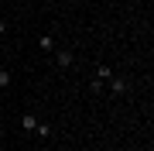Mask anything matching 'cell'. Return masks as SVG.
Listing matches in <instances>:
<instances>
[{
    "label": "cell",
    "instance_id": "7a4b0ae2",
    "mask_svg": "<svg viewBox=\"0 0 154 151\" xmlns=\"http://www.w3.org/2000/svg\"><path fill=\"white\" fill-rule=\"evenodd\" d=\"M58 65H62V69H69V65H75V55H72V52H65V48H62V52H58Z\"/></svg>",
    "mask_w": 154,
    "mask_h": 151
},
{
    "label": "cell",
    "instance_id": "277c9868",
    "mask_svg": "<svg viewBox=\"0 0 154 151\" xmlns=\"http://www.w3.org/2000/svg\"><path fill=\"white\" fill-rule=\"evenodd\" d=\"M21 127L24 131H34V127H38V117H34V113H24V117H21Z\"/></svg>",
    "mask_w": 154,
    "mask_h": 151
},
{
    "label": "cell",
    "instance_id": "ba28073f",
    "mask_svg": "<svg viewBox=\"0 0 154 151\" xmlns=\"http://www.w3.org/2000/svg\"><path fill=\"white\" fill-rule=\"evenodd\" d=\"M89 90H93V96H96V93H103V83H99V79L93 76V83H89Z\"/></svg>",
    "mask_w": 154,
    "mask_h": 151
},
{
    "label": "cell",
    "instance_id": "3957f363",
    "mask_svg": "<svg viewBox=\"0 0 154 151\" xmlns=\"http://www.w3.org/2000/svg\"><path fill=\"white\" fill-rule=\"evenodd\" d=\"M96 79H99V83L113 79V69H110V65H96Z\"/></svg>",
    "mask_w": 154,
    "mask_h": 151
},
{
    "label": "cell",
    "instance_id": "6da1fadb",
    "mask_svg": "<svg viewBox=\"0 0 154 151\" xmlns=\"http://www.w3.org/2000/svg\"><path fill=\"white\" fill-rule=\"evenodd\" d=\"M106 83H110V90H113L116 96H120V93H127V90H130V86H127V79H120V76H113V79H106Z\"/></svg>",
    "mask_w": 154,
    "mask_h": 151
},
{
    "label": "cell",
    "instance_id": "8992f818",
    "mask_svg": "<svg viewBox=\"0 0 154 151\" xmlns=\"http://www.w3.org/2000/svg\"><path fill=\"white\" fill-rule=\"evenodd\" d=\"M7 86H11V72H7V69H0V90H7Z\"/></svg>",
    "mask_w": 154,
    "mask_h": 151
},
{
    "label": "cell",
    "instance_id": "9c48e42d",
    "mask_svg": "<svg viewBox=\"0 0 154 151\" xmlns=\"http://www.w3.org/2000/svg\"><path fill=\"white\" fill-rule=\"evenodd\" d=\"M4 28H7V24H4V21H0V34H4Z\"/></svg>",
    "mask_w": 154,
    "mask_h": 151
},
{
    "label": "cell",
    "instance_id": "52a82bcc",
    "mask_svg": "<svg viewBox=\"0 0 154 151\" xmlns=\"http://www.w3.org/2000/svg\"><path fill=\"white\" fill-rule=\"evenodd\" d=\"M34 134H38V137H48L51 127H48V124H38V127H34Z\"/></svg>",
    "mask_w": 154,
    "mask_h": 151
},
{
    "label": "cell",
    "instance_id": "30bf717a",
    "mask_svg": "<svg viewBox=\"0 0 154 151\" xmlns=\"http://www.w3.org/2000/svg\"><path fill=\"white\" fill-rule=\"evenodd\" d=\"M137 151H147V148H137Z\"/></svg>",
    "mask_w": 154,
    "mask_h": 151
},
{
    "label": "cell",
    "instance_id": "5b68a950",
    "mask_svg": "<svg viewBox=\"0 0 154 151\" xmlns=\"http://www.w3.org/2000/svg\"><path fill=\"white\" fill-rule=\"evenodd\" d=\"M38 48L51 52V48H55V38H51V34H41V38H38Z\"/></svg>",
    "mask_w": 154,
    "mask_h": 151
}]
</instances>
